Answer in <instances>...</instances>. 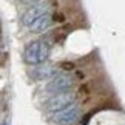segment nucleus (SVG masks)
Listing matches in <instances>:
<instances>
[{
  "instance_id": "obj_1",
  "label": "nucleus",
  "mask_w": 125,
  "mask_h": 125,
  "mask_svg": "<svg viewBox=\"0 0 125 125\" xmlns=\"http://www.w3.org/2000/svg\"><path fill=\"white\" fill-rule=\"evenodd\" d=\"M48 52L50 48L45 42H31L23 51V60L30 65H39L46 60Z\"/></svg>"
},
{
  "instance_id": "obj_2",
  "label": "nucleus",
  "mask_w": 125,
  "mask_h": 125,
  "mask_svg": "<svg viewBox=\"0 0 125 125\" xmlns=\"http://www.w3.org/2000/svg\"><path fill=\"white\" fill-rule=\"evenodd\" d=\"M74 104V93L71 91H63V93H57L46 102V108L50 110L51 113L60 111L66 107Z\"/></svg>"
},
{
  "instance_id": "obj_3",
  "label": "nucleus",
  "mask_w": 125,
  "mask_h": 125,
  "mask_svg": "<svg viewBox=\"0 0 125 125\" xmlns=\"http://www.w3.org/2000/svg\"><path fill=\"white\" fill-rule=\"evenodd\" d=\"M77 117H79V107L76 104L51 114V121L59 125H71L77 121Z\"/></svg>"
},
{
  "instance_id": "obj_4",
  "label": "nucleus",
  "mask_w": 125,
  "mask_h": 125,
  "mask_svg": "<svg viewBox=\"0 0 125 125\" xmlns=\"http://www.w3.org/2000/svg\"><path fill=\"white\" fill-rule=\"evenodd\" d=\"M71 85H73V80H71L70 76H66V74H56V76H52L51 80L48 82L46 91H48V93H54V94L63 93V91H66Z\"/></svg>"
},
{
  "instance_id": "obj_5",
  "label": "nucleus",
  "mask_w": 125,
  "mask_h": 125,
  "mask_svg": "<svg viewBox=\"0 0 125 125\" xmlns=\"http://www.w3.org/2000/svg\"><path fill=\"white\" fill-rule=\"evenodd\" d=\"M48 11H50V6L48 5H36V6H31L30 9H26L22 16V23L25 26H31L37 19H40L42 16H46Z\"/></svg>"
},
{
  "instance_id": "obj_6",
  "label": "nucleus",
  "mask_w": 125,
  "mask_h": 125,
  "mask_svg": "<svg viewBox=\"0 0 125 125\" xmlns=\"http://www.w3.org/2000/svg\"><path fill=\"white\" fill-rule=\"evenodd\" d=\"M51 16L50 14H46V16H42L40 19H37V20L32 23V25L30 26V30L32 32H43L45 30H48V28L51 26Z\"/></svg>"
},
{
  "instance_id": "obj_7",
  "label": "nucleus",
  "mask_w": 125,
  "mask_h": 125,
  "mask_svg": "<svg viewBox=\"0 0 125 125\" xmlns=\"http://www.w3.org/2000/svg\"><path fill=\"white\" fill-rule=\"evenodd\" d=\"M52 76V70L51 66H40V68H36V73H34V77L37 80H46L48 77Z\"/></svg>"
},
{
  "instance_id": "obj_8",
  "label": "nucleus",
  "mask_w": 125,
  "mask_h": 125,
  "mask_svg": "<svg viewBox=\"0 0 125 125\" xmlns=\"http://www.w3.org/2000/svg\"><path fill=\"white\" fill-rule=\"evenodd\" d=\"M22 3H25V5H36L37 2H40V0H20Z\"/></svg>"
},
{
  "instance_id": "obj_9",
  "label": "nucleus",
  "mask_w": 125,
  "mask_h": 125,
  "mask_svg": "<svg viewBox=\"0 0 125 125\" xmlns=\"http://www.w3.org/2000/svg\"><path fill=\"white\" fill-rule=\"evenodd\" d=\"M2 125H6V122H2Z\"/></svg>"
}]
</instances>
